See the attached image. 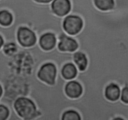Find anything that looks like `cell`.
Masks as SVG:
<instances>
[{"mask_svg":"<svg viewBox=\"0 0 128 120\" xmlns=\"http://www.w3.org/2000/svg\"><path fill=\"white\" fill-rule=\"evenodd\" d=\"M120 100L126 104H128V86L121 89Z\"/></svg>","mask_w":128,"mask_h":120,"instance_id":"obj_16","label":"cell"},{"mask_svg":"<svg viewBox=\"0 0 128 120\" xmlns=\"http://www.w3.org/2000/svg\"><path fill=\"white\" fill-rule=\"evenodd\" d=\"M56 67L52 62H47L43 64L37 72L38 78L42 82L52 86L56 84Z\"/></svg>","mask_w":128,"mask_h":120,"instance_id":"obj_3","label":"cell"},{"mask_svg":"<svg viewBox=\"0 0 128 120\" xmlns=\"http://www.w3.org/2000/svg\"><path fill=\"white\" fill-rule=\"evenodd\" d=\"M78 69L74 63L69 62L64 64L62 68L61 74L62 77L66 81H72L77 77Z\"/></svg>","mask_w":128,"mask_h":120,"instance_id":"obj_10","label":"cell"},{"mask_svg":"<svg viewBox=\"0 0 128 120\" xmlns=\"http://www.w3.org/2000/svg\"><path fill=\"white\" fill-rule=\"evenodd\" d=\"M84 22L78 15H68L64 17L63 21V29L68 35H77L82 30Z\"/></svg>","mask_w":128,"mask_h":120,"instance_id":"obj_2","label":"cell"},{"mask_svg":"<svg viewBox=\"0 0 128 120\" xmlns=\"http://www.w3.org/2000/svg\"><path fill=\"white\" fill-rule=\"evenodd\" d=\"M61 120H82L80 114L75 110H67L64 112L61 117Z\"/></svg>","mask_w":128,"mask_h":120,"instance_id":"obj_14","label":"cell"},{"mask_svg":"<svg viewBox=\"0 0 128 120\" xmlns=\"http://www.w3.org/2000/svg\"><path fill=\"white\" fill-rule=\"evenodd\" d=\"M18 44L24 48H30L35 46L38 39L35 32L27 27H20L16 33Z\"/></svg>","mask_w":128,"mask_h":120,"instance_id":"obj_4","label":"cell"},{"mask_svg":"<svg viewBox=\"0 0 128 120\" xmlns=\"http://www.w3.org/2000/svg\"><path fill=\"white\" fill-rule=\"evenodd\" d=\"M4 39H3V37H2V35H0V50H2V47H3V45H4Z\"/></svg>","mask_w":128,"mask_h":120,"instance_id":"obj_18","label":"cell"},{"mask_svg":"<svg viewBox=\"0 0 128 120\" xmlns=\"http://www.w3.org/2000/svg\"><path fill=\"white\" fill-rule=\"evenodd\" d=\"M57 42L55 35L51 32H47L40 37L36 44H38L40 48L44 51H50L56 47Z\"/></svg>","mask_w":128,"mask_h":120,"instance_id":"obj_7","label":"cell"},{"mask_svg":"<svg viewBox=\"0 0 128 120\" xmlns=\"http://www.w3.org/2000/svg\"><path fill=\"white\" fill-rule=\"evenodd\" d=\"M50 5L54 14L60 18H64L69 15L72 10L70 0H54Z\"/></svg>","mask_w":128,"mask_h":120,"instance_id":"obj_6","label":"cell"},{"mask_svg":"<svg viewBox=\"0 0 128 120\" xmlns=\"http://www.w3.org/2000/svg\"><path fill=\"white\" fill-rule=\"evenodd\" d=\"M56 46L59 51L62 52L74 53L77 51L78 49V44L77 40L67 34L59 38Z\"/></svg>","mask_w":128,"mask_h":120,"instance_id":"obj_5","label":"cell"},{"mask_svg":"<svg viewBox=\"0 0 128 120\" xmlns=\"http://www.w3.org/2000/svg\"><path fill=\"white\" fill-rule=\"evenodd\" d=\"M13 16L10 11L2 10L0 11V25L8 27L13 24Z\"/></svg>","mask_w":128,"mask_h":120,"instance_id":"obj_13","label":"cell"},{"mask_svg":"<svg viewBox=\"0 0 128 120\" xmlns=\"http://www.w3.org/2000/svg\"><path fill=\"white\" fill-rule=\"evenodd\" d=\"M3 94V89L2 85L0 84V99L2 98Z\"/></svg>","mask_w":128,"mask_h":120,"instance_id":"obj_19","label":"cell"},{"mask_svg":"<svg viewBox=\"0 0 128 120\" xmlns=\"http://www.w3.org/2000/svg\"><path fill=\"white\" fill-rule=\"evenodd\" d=\"M64 92L66 96L70 99H78L83 94L82 85L75 80L68 81L64 87Z\"/></svg>","mask_w":128,"mask_h":120,"instance_id":"obj_8","label":"cell"},{"mask_svg":"<svg viewBox=\"0 0 128 120\" xmlns=\"http://www.w3.org/2000/svg\"><path fill=\"white\" fill-rule=\"evenodd\" d=\"M13 106L22 120H34L40 116L36 104L29 97H18L14 101Z\"/></svg>","mask_w":128,"mask_h":120,"instance_id":"obj_1","label":"cell"},{"mask_svg":"<svg viewBox=\"0 0 128 120\" xmlns=\"http://www.w3.org/2000/svg\"><path fill=\"white\" fill-rule=\"evenodd\" d=\"M121 89L116 84L110 83L106 87L104 90V96L107 100L115 102L120 99Z\"/></svg>","mask_w":128,"mask_h":120,"instance_id":"obj_9","label":"cell"},{"mask_svg":"<svg viewBox=\"0 0 128 120\" xmlns=\"http://www.w3.org/2000/svg\"><path fill=\"white\" fill-rule=\"evenodd\" d=\"M34 1L39 4H50L54 0H34Z\"/></svg>","mask_w":128,"mask_h":120,"instance_id":"obj_17","label":"cell"},{"mask_svg":"<svg viewBox=\"0 0 128 120\" xmlns=\"http://www.w3.org/2000/svg\"><path fill=\"white\" fill-rule=\"evenodd\" d=\"M95 7L101 12L112 10L115 7L114 0H94Z\"/></svg>","mask_w":128,"mask_h":120,"instance_id":"obj_12","label":"cell"},{"mask_svg":"<svg viewBox=\"0 0 128 120\" xmlns=\"http://www.w3.org/2000/svg\"><path fill=\"white\" fill-rule=\"evenodd\" d=\"M10 115L8 107L4 104H0V120H8Z\"/></svg>","mask_w":128,"mask_h":120,"instance_id":"obj_15","label":"cell"},{"mask_svg":"<svg viewBox=\"0 0 128 120\" xmlns=\"http://www.w3.org/2000/svg\"><path fill=\"white\" fill-rule=\"evenodd\" d=\"M73 60L74 64L76 65L78 71L83 72L86 70L88 65V59L84 53L78 51L74 52Z\"/></svg>","mask_w":128,"mask_h":120,"instance_id":"obj_11","label":"cell"},{"mask_svg":"<svg viewBox=\"0 0 128 120\" xmlns=\"http://www.w3.org/2000/svg\"><path fill=\"white\" fill-rule=\"evenodd\" d=\"M112 120H124V119L120 117H115V118L113 119Z\"/></svg>","mask_w":128,"mask_h":120,"instance_id":"obj_20","label":"cell"}]
</instances>
